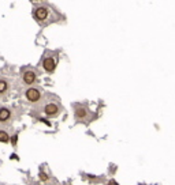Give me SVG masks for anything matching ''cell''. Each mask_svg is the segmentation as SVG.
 I'll use <instances>...</instances> for the list:
<instances>
[{
    "instance_id": "1",
    "label": "cell",
    "mask_w": 175,
    "mask_h": 185,
    "mask_svg": "<svg viewBox=\"0 0 175 185\" xmlns=\"http://www.w3.org/2000/svg\"><path fill=\"white\" fill-rule=\"evenodd\" d=\"M25 97L28 98L29 102L36 104V102H39V101L41 100V93H40V90H37L36 87H30V89L26 90Z\"/></svg>"
},
{
    "instance_id": "2",
    "label": "cell",
    "mask_w": 175,
    "mask_h": 185,
    "mask_svg": "<svg viewBox=\"0 0 175 185\" xmlns=\"http://www.w3.org/2000/svg\"><path fill=\"white\" fill-rule=\"evenodd\" d=\"M43 68L47 71V72H54L55 68H56V61H55L54 57H45L43 60Z\"/></svg>"
},
{
    "instance_id": "3",
    "label": "cell",
    "mask_w": 175,
    "mask_h": 185,
    "mask_svg": "<svg viewBox=\"0 0 175 185\" xmlns=\"http://www.w3.org/2000/svg\"><path fill=\"white\" fill-rule=\"evenodd\" d=\"M34 18L37 21H45L48 18V8L47 7H37L34 10Z\"/></svg>"
},
{
    "instance_id": "4",
    "label": "cell",
    "mask_w": 175,
    "mask_h": 185,
    "mask_svg": "<svg viewBox=\"0 0 175 185\" xmlns=\"http://www.w3.org/2000/svg\"><path fill=\"white\" fill-rule=\"evenodd\" d=\"M36 82V72L34 71H26L23 74V83L25 85H33Z\"/></svg>"
},
{
    "instance_id": "5",
    "label": "cell",
    "mask_w": 175,
    "mask_h": 185,
    "mask_svg": "<svg viewBox=\"0 0 175 185\" xmlns=\"http://www.w3.org/2000/svg\"><path fill=\"white\" fill-rule=\"evenodd\" d=\"M44 112H45L47 116H56L59 113V106L56 104H48L45 108H44Z\"/></svg>"
},
{
    "instance_id": "6",
    "label": "cell",
    "mask_w": 175,
    "mask_h": 185,
    "mask_svg": "<svg viewBox=\"0 0 175 185\" xmlns=\"http://www.w3.org/2000/svg\"><path fill=\"white\" fill-rule=\"evenodd\" d=\"M10 117H11L10 109H7V108H0V123L8 121Z\"/></svg>"
},
{
    "instance_id": "7",
    "label": "cell",
    "mask_w": 175,
    "mask_h": 185,
    "mask_svg": "<svg viewBox=\"0 0 175 185\" xmlns=\"http://www.w3.org/2000/svg\"><path fill=\"white\" fill-rule=\"evenodd\" d=\"M74 116H75V119H85V117L88 116V112L85 108L78 106V108H75V110H74Z\"/></svg>"
},
{
    "instance_id": "8",
    "label": "cell",
    "mask_w": 175,
    "mask_h": 185,
    "mask_svg": "<svg viewBox=\"0 0 175 185\" xmlns=\"http://www.w3.org/2000/svg\"><path fill=\"white\" fill-rule=\"evenodd\" d=\"M0 142H2V143H8L10 142V136H8L7 132L0 131Z\"/></svg>"
},
{
    "instance_id": "9",
    "label": "cell",
    "mask_w": 175,
    "mask_h": 185,
    "mask_svg": "<svg viewBox=\"0 0 175 185\" xmlns=\"http://www.w3.org/2000/svg\"><path fill=\"white\" fill-rule=\"evenodd\" d=\"M7 89H8V83H7L6 80H3V79H0V94L6 93Z\"/></svg>"
},
{
    "instance_id": "10",
    "label": "cell",
    "mask_w": 175,
    "mask_h": 185,
    "mask_svg": "<svg viewBox=\"0 0 175 185\" xmlns=\"http://www.w3.org/2000/svg\"><path fill=\"white\" fill-rule=\"evenodd\" d=\"M39 176H40V180H41V181H48V180H49V176H48L45 172H41Z\"/></svg>"
},
{
    "instance_id": "11",
    "label": "cell",
    "mask_w": 175,
    "mask_h": 185,
    "mask_svg": "<svg viewBox=\"0 0 175 185\" xmlns=\"http://www.w3.org/2000/svg\"><path fill=\"white\" fill-rule=\"evenodd\" d=\"M108 185H119V184H118L115 180H110V181H108Z\"/></svg>"
},
{
    "instance_id": "12",
    "label": "cell",
    "mask_w": 175,
    "mask_h": 185,
    "mask_svg": "<svg viewBox=\"0 0 175 185\" xmlns=\"http://www.w3.org/2000/svg\"><path fill=\"white\" fill-rule=\"evenodd\" d=\"M13 144H17V136L13 138Z\"/></svg>"
}]
</instances>
